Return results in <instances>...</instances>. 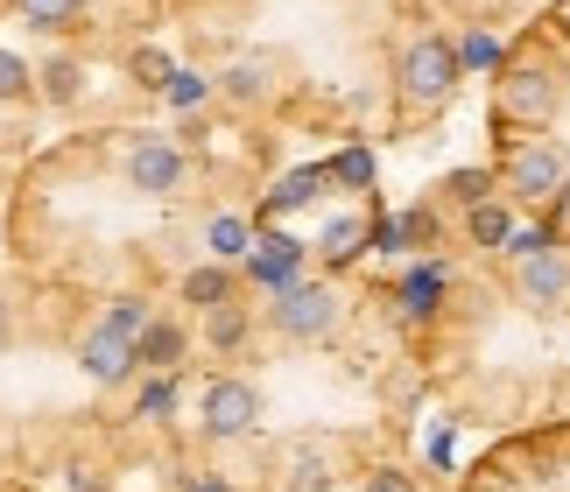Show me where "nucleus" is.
I'll return each mask as SVG.
<instances>
[{"label":"nucleus","instance_id":"1","mask_svg":"<svg viewBox=\"0 0 570 492\" xmlns=\"http://www.w3.org/2000/svg\"><path fill=\"white\" fill-rule=\"evenodd\" d=\"M570 106V29H529L493 71V127L508 134H550Z\"/></svg>","mask_w":570,"mask_h":492},{"label":"nucleus","instance_id":"2","mask_svg":"<svg viewBox=\"0 0 570 492\" xmlns=\"http://www.w3.org/2000/svg\"><path fill=\"white\" fill-rule=\"evenodd\" d=\"M458 85H465L458 36H444V29H415L402 50H394V106H402L409 120L444 114V106L458 99Z\"/></svg>","mask_w":570,"mask_h":492},{"label":"nucleus","instance_id":"3","mask_svg":"<svg viewBox=\"0 0 570 492\" xmlns=\"http://www.w3.org/2000/svg\"><path fill=\"white\" fill-rule=\"evenodd\" d=\"M508 288L514 303L542 309V317H557V309H570V246L550 233V226H521L508 239Z\"/></svg>","mask_w":570,"mask_h":492},{"label":"nucleus","instance_id":"4","mask_svg":"<svg viewBox=\"0 0 570 492\" xmlns=\"http://www.w3.org/2000/svg\"><path fill=\"white\" fill-rule=\"evenodd\" d=\"M493 176L521 211H550V197L570 184V148L557 134H508L493 155Z\"/></svg>","mask_w":570,"mask_h":492},{"label":"nucleus","instance_id":"5","mask_svg":"<svg viewBox=\"0 0 570 492\" xmlns=\"http://www.w3.org/2000/svg\"><path fill=\"white\" fill-rule=\"evenodd\" d=\"M268 331L282 345H332L345 331V288L332 275H303L282 296H268Z\"/></svg>","mask_w":570,"mask_h":492},{"label":"nucleus","instance_id":"6","mask_svg":"<svg viewBox=\"0 0 570 492\" xmlns=\"http://www.w3.org/2000/svg\"><path fill=\"white\" fill-rule=\"evenodd\" d=\"M261 415H268V401H261L254 380H239V373H212L205 380V394H197V436L205 443H247L261 430Z\"/></svg>","mask_w":570,"mask_h":492},{"label":"nucleus","instance_id":"7","mask_svg":"<svg viewBox=\"0 0 570 492\" xmlns=\"http://www.w3.org/2000/svg\"><path fill=\"white\" fill-rule=\"evenodd\" d=\"M120 176H127V190H141V197H184L190 190V155L177 141H163V134H135V141L120 148Z\"/></svg>","mask_w":570,"mask_h":492},{"label":"nucleus","instance_id":"8","mask_svg":"<svg viewBox=\"0 0 570 492\" xmlns=\"http://www.w3.org/2000/svg\"><path fill=\"white\" fill-rule=\"evenodd\" d=\"M78 373L92 380V387H127V380L141 373V345L99 317V324L78 331Z\"/></svg>","mask_w":570,"mask_h":492},{"label":"nucleus","instance_id":"9","mask_svg":"<svg viewBox=\"0 0 570 492\" xmlns=\"http://www.w3.org/2000/svg\"><path fill=\"white\" fill-rule=\"evenodd\" d=\"M254 246H261V254L239 260V275H247L261 296H282L289 282H303V260H311V246H303V239H289V233H261Z\"/></svg>","mask_w":570,"mask_h":492},{"label":"nucleus","instance_id":"10","mask_svg":"<svg viewBox=\"0 0 570 492\" xmlns=\"http://www.w3.org/2000/svg\"><path fill=\"white\" fill-rule=\"evenodd\" d=\"M521 205L508 190H493V197H479L472 211H458V233H465L472 246H487V254H508V239L521 233V218H514Z\"/></svg>","mask_w":570,"mask_h":492},{"label":"nucleus","instance_id":"11","mask_svg":"<svg viewBox=\"0 0 570 492\" xmlns=\"http://www.w3.org/2000/svg\"><path fill=\"white\" fill-rule=\"evenodd\" d=\"M197 345L212 352V360H233V352L254 345V309L247 303H218V309H197Z\"/></svg>","mask_w":570,"mask_h":492},{"label":"nucleus","instance_id":"12","mask_svg":"<svg viewBox=\"0 0 570 492\" xmlns=\"http://www.w3.org/2000/svg\"><path fill=\"white\" fill-rule=\"evenodd\" d=\"M190 360V324L169 317V309H156L141 331V373H177Z\"/></svg>","mask_w":570,"mask_h":492},{"label":"nucleus","instance_id":"13","mask_svg":"<svg viewBox=\"0 0 570 492\" xmlns=\"http://www.w3.org/2000/svg\"><path fill=\"white\" fill-rule=\"evenodd\" d=\"M444 296H451V275H444L436 260H430V267H409V275L394 282V309H402L409 324H430L436 309H444Z\"/></svg>","mask_w":570,"mask_h":492},{"label":"nucleus","instance_id":"14","mask_svg":"<svg viewBox=\"0 0 570 492\" xmlns=\"http://www.w3.org/2000/svg\"><path fill=\"white\" fill-rule=\"evenodd\" d=\"M282 492H332V443H282Z\"/></svg>","mask_w":570,"mask_h":492},{"label":"nucleus","instance_id":"15","mask_svg":"<svg viewBox=\"0 0 570 492\" xmlns=\"http://www.w3.org/2000/svg\"><path fill=\"white\" fill-rule=\"evenodd\" d=\"M366 246H381V226H366V211H338L332 226H324V239H317V260L324 267H353Z\"/></svg>","mask_w":570,"mask_h":492},{"label":"nucleus","instance_id":"16","mask_svg":"<svg viewBox=\"0 0 570 492\" xmlns=\"http://www.w3.org/2000/svg\"><path fill=\"white\" fill-rule=\"evenodd\" d=\"M218 92L233 106H268L275 99V57H233L226 71H218Z\"/></svg>","mask_w":570,"mask_h":492},{"label":"nucleus","instance_id":"17","mask_svg":"<svg viewBox=\"0 0 570 492\" xmlns=\"http://www.w3.org/2000/svg\"><path fill=\"white\" fill-rule=\"evenodd\" d=\"M233 296H239L233 260H205V267H190V275L177 282V303H197V309H218V303H233Z\"/></svg>","mask_w":570,"mask_h":492},{"label":"nucleus","instance_id":"18","mask_svg":"<svg viewBox=\"0 0 570 492\" xmlns=\"http://www.w3.org/2000/svg\"><path fill=\"white\" fill-rule=\"evenodd\" d=\"M8 14L29 21V29H42V36H71V29H85V0H8Z\"/></svg>","mask_w":570,"mask_h":492},{"label":"nucleus","instance_id":"19","mask_svg":"<svg viewBox=\"0 0 570 492\" xmlns=\"http://www.w3.org/2000/svg\"><path fill=\"white\" fill-rule=\"evenodd\" d=\"M458 63H465V78L472 71H500V63H508V42L493 36V21H465V29H458Z\"/></svg>","mask_w":570,"mask_h":492},{"label":"nucleus","instance_id":"20","mask_svg":"<svg viewBox=\"0 0 570 492\" xmlns=\"http://www.w3.org/2000/svg\"><path fill=\"white\" fill-rule=\"evenodd\" d=\"M78 92H85V63L78 57H50L36 71V99H50V106H78Z\"/></svg>","mask_w":570,"mask_h":492},{"label":"nucleus","instance_id":"21","mask_svg":"<svg viewBox=\"0 0 570 492\" xmlns=\"http://www.w3.org/2000/svg\"><path fill=\"white\" fill-rule=\"evenodd\" d=\"M212 254L218 260H247L254 254V226L247 218H212Z\"/></svg>","mask_w":570,"mask_h":492},{"label":"nucleus","instance_id":"22","mask_svg":"<svg viewBox=\"0 0 570 492\" xmlns=\"http://www.w3.org/2000/svg\"><path fill=\"white\" fill-rule=\"evenodd\" d=\"M324 176H332V169H296V176H282V184H275V197H268V218H275V211H296L303 197H317V184H324Z\"/></svg>","mask_w":570,"mask_h":492},{"label":"nucleus","instance_id":"23","mask_svg":"<svg viewBox=\"0 0 570 492\" xmlns=\"http://www.w3.org/2000/svg\"><path fill=\"white\" fill-rule=\"evenodd\" d=\"M436 239V211H402L394 226H381V246H430Z\"/></svg>","mask_w":570,"mask_h":492},{"label":"nucleus","instance_id":"24","mask_svg":"<svg viewBox=\"0 0 570 492\" xmlns=\"http://www.w3.org/2000/svg\"><path fill=\"white\" fill-rule=\"evenodd\" d=\"M21 99H36V71L14 50H0V106H21Z\"/></svg>","mask_w":570,"mask_h":492},{"label":"nucleus","instance_id":"25","mask_svg":"<svg viewBox=\"0 0 570 492\" xmlns=\"http://www.w3.org/2000/svg\"><path fill=\"white\" fill-rule=\"evenodd\" d=\"M148 317H156V309H148L141 296H114V303H106V324H114V331H127V338H135V345H141Z\"/></svg>","mask_w":570,"mask_h":492},{"label":"nucleus","instance_id":"26","mask_svg":"<svg viewBox=\"0 0 570 492\" xmlns=\"http://www.w3.org/2000/svg\"><path fill=\"white\" fill-rule=\"evenodd\" d=\"M169 409H177V373H156L141 387V409L135 415H148V422H169Z\"/></svg>","mask_w":570,"mask_h":492},{"label":"nucleus","instance_id":"27","mask_svg":"<svg viewBox=\"0 0 570 492\" xmlns=\"http://www.w3.org/2000/svg\"><path fill=\"white\" fill-rule=\"evenodd\" d=\"M360 492H415V472H402V464H374V472L360 479Z\"/></svg>","mask_w":570,"mask_h":492},{"label":"nucleus","instance_id":"28","mask_svg":"<svg viewBox=\"0 0 570 492\" xmlns=\"http://www.w3.org/2000/svg\"><path fill=\"white\" fill-rule=\"evenodd\" d=\"M212 92H218V78H197V71L169 78V99H177V106H197V99H212Z\"/></svg>","mask_w":570,"mask_h":492},{"label":"nucleus","instance_id":"29","mask_svg":"<svg viewBox=\"0 0 570 492\" xmlns=\"http://www.w3.org/2000/svg\"><path fill=\"white\" fill-rule=\"evenodd\" d=\"M332 176H338V184H374V155H338V163H332Z\"/></svg>","mask_w":570,"mask_h":492},{"label":"nucleus","instance_id":"30","mask_svg":"<svg viewBox=\"0 0 570 492\" xmlns=\"http://www.w3.org/2000/svg\"><path fill=\"white\" fill-rule=\"evenodd\" d=\"M542 226H550V233H557V239L570 246V184H563V190L550 197V211H542Z\"/></svg>","mask_w":570,"mask_h":492},{"label":"nucleus","instance_id":"31","mask_svg":"<svg viewBox=\"0 0 570 492\" xmlns=\"http://www.w3.org/2000/svg\"><path fill=\"white\" fill-rule=\"evenodd\" d=\"M444 8H458L465 21H493L500 8H508V0H444Z\"/></svg>","mask_w":570,"mask_h":492},{"label":"nucleus","instance_id":"32","mask_svg":"<svg viewBox=\"0 0 570 492\" xmlns=\"http://www.w3.org/2000/svg\"><path fill=\"white\" fill-rule=\"evenodd\" d=\"M177 492H233V485L218 479V472H184V479H177Z\"/></svg>","mask_w":570,"mask_h":492},{"label":"nucleus","instance_id":"33","mask_svg":"<svg viewBox=\"0 0 570 492\" xmlns=\"http://www.w3.org/2000/svg\"><path fill=\"white\" fill-rule=\"evenodd\" d=\"M71 492H106V479L99 472H71Z\"/></svg>","mask_w":570,"mask_h":492},{"label":"nucleus","instance_id":"34","mask_svg":"<svg viewBox=\"0 0 570 492\" xmlns=\"http://www.w3.org/2000/svg\"><path fill=\"white\" fill-rule=\"evenodd\" d=\"M0 331H8V296H0Z\"/></svg>","mask_w":570,"mask_h":492}]
</instances>
